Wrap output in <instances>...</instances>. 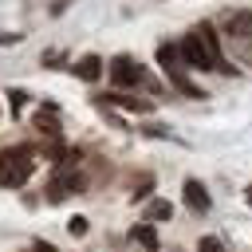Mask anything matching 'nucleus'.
<instances>
[{"label": "nucleus", "instance_id": "nucleus-1", "mask_svg": "<svg viewBox=\"0 0 252 252\" xmlns=\"http://www.w3.org/2000/svg\"><path fill=\"white\" fill-rule=\"evenodd\" d=\"M32 169H35V150L32 146H12V150L0 154V185L20 189L32 177Z\"/></svg>", "mask_w": 252, "mask_h": 252}, {"label": "nucleus", "instance_id": "nucleus-2", "mask_svg": "<svg viewBox=\"0 0 252 252\" xmlns=\"http://www.w3.org/2000/svg\"><path fill=\"white\" fill-rule=\"evenodd\" d=\"M158 63H161V71L169 75V83H173L181 94H189V98H205V91L185 75V59H181V51H177L173 43H161V47H158Z\"/></svg>", "mask_w": 252, "mask_h": 252}, {"label": "nucleus", "instance_id": "nucleus-3", "mask_svg": "<svg viewBox=\"0 0 252 252\" xmlns=\"http://www.w3.org/2000/svg\"><path fill=\"white\" fill-rule=\"evenodd\" d=\"M224 32H228V43L252 63V12H232L224 20Z\"/></svg>", "mask_w": 252, "mask_h": 252}, {"label": "nucleus", "instance_id": "nucleus-4", "mask_svg": "<svg viewBox=\"0 0 252 252\" xmlns=\"http://www.w3.org/2000/svg\"><path fill=\"white\" fill-rule=\"evenodd\" d=\"M177 51H181L185 67H197V71H217V67H213V55H209V47H205V39H201L197 32H189V35L177 43Z\"/></svg>", "mask_w": 252, "mask_h": 252}, {"label": "nucleus", "instance_id": "nucleus-5", "mask_svg": "<svg viewBox=\"0 0 252 252\" xmlns=\"http://www.w3.org/2000/svg\"><path fill=\"white\" fill-rule=\"evenodd\" d=\"M110 83H114V87H138V83H146V71H142L138 59L114 55V59H110Z\"/></svg>", "mask_w": 252, "mask_h": 252}, {"label": "nucleus", "instance_id": "nucleus-6", "mask_svg": "<svg viewBox=\"0 0 252 252\" xmlns=\"http://www.w3.org/2000/svg\"><path fill=\"white\" fill-rule=\"evenodd\" d=\"M83 189V177L71 169V165H63L55 177H51V185H47V197L51 201H63V197H71V193H79Z\"/></svg>", "mask_w": 252, "mask_h": 252}, {"label": "nucleus", "instance_id": "nucleus-7", "mask_svg": "<svg viewBox=\"0 0 252 252\" xmlns=\"http://www.w3.org/2000/svg\"><path fill=\"white\" fill-rule=\"evenodd\" d=\"M193 32L205 39V47H209V55H213V67H217V71H232L228 59H224V51H220V35H217V28H213V24H197Z\"/></svg>", "mask_w": 252, "mask_h": 252}, {"label": "nucleus", "instance_id": "nucleus-8", "mask_svg": "<svg viewBox=\"0 0 252 252\" xmlns=\"http://www.w3.org/2000/svg\"><path fill=\"white\" fill-rule=\"evenodd\" d=\"M185 205H189L193 213H209V193H205V185H201L197 177L185 181Z\"/></svg>", "mask_w": 252, "mask_h": 252}, {"label": "nucleus", "instance_id": "nucleus-9", "mask_svg": "<svg viewBox=\"0 0 252 252\" xmlns=\"http://www.w3.org/2000/svg\"><path fill=\"white\" fill-rule=\"evenodd\" d=\"M102 102H114V106H126V110H134V114H150V110H154V102H150V98H130V94H118V91H110V94H102Z\"/></svg>", "mask_w": 252, "mask_h": 252}, {"label": "nucleus", "instance_id": "nucleus-10", "mask_svg": "<svg viewBox=\"0 0 252 252\" xmlns=\"http://www.w3.org/2000/svg\"><path fill=\"white\" fill-rule=\"evenodd\" d=\"M75 75H79L83 83H94V79H102V59H98V55H83V59L75 63Z\"/></svg>", "mask_w": 252, "mask_h": 252}, {"label": "nucleus", "instance_id": "nucleus-11", "mask_svg": "<svg viewBox=\"0 0 252 252\" xmlns=\"http://www.w3.org/2000/svg\"><path fill=\"white\" fill-rule=\"evenodd\" d=\"M134 240L146 244V248H158V232H154V224H150V220H146V224H134Z\"/></svg>", "mask_w": 252, "mask_h": 252}, {"label": "nucleus", "instance_id": "nucleus-12", "mask_svg": "<svg viewBox=\"0 0 252 252\" xmlns=\"http://www.w3.org/2000/svg\"><path fill=\"white\" fill-rule=\"evenodd\" d=\"M169 213H173V205H169V201H150L146 220H169Z\"/></svg>", "mask_w": 252, "mask_h": 252}, {"label": "nucleus", "instance_id": "nucleus-13", "mask_svg": "<svg viewBox=\"0 0 252 252\" xmlns=\"http://www.w3.org/2000/svg\"><path fill=\"white\" fill-rule=\"evenodd\" d=\"M35 130H43V134H47V138H55V134H59V126H55V118H51V110H47V114H43V118H39V114H35Z\"/></svg>", "mask_w": 252, "mask_h": 252}, {"label": "nucleus", "instance_id": "nucleus-14", "mask_svg": "<svg viewBox=\"0 0 252 252\" xmlns=\"http://www.w3.org/2000/svg\"><path fill=\"white\" fill-rule=\"evenodd\" d=\"M197 252H224V244H220L217 236H205V240L197 244Z\"/></svg>", "mask_w": 252, "mask_h": 252}, {"label": "nucleus", "instance_id": "nucleus-15", "mask_svg": "<svg viewBox=\"0 0 252 252\" xmlns=\"http://www.w3.org/2000/svg\"><path fill=\"white\" fill-rule=\"evenodd\" d=\"M67 228H71L75 236H83V232H87V217H71V224H67Z\"/></svg>", "mask_w": 252, "mask_h": 252}, {"label": "nucleus", "instance_id": "nucleus-16", "mask_svg": "<svg viewBox=\"0 0 252 252\" xmlns=\"http://www.w3.org/2000/svg\"><path fill=\"white\" fill-rule=\"evenodd\" d=\"M35 252H51V244H35Z\"/></svg>", "mask_w": 252, "mask_h": 252}, {"label": "nucleus", "instance_id": "nucleus-17", "mask_svg": "<svg viewBox=\"0 0 252 252\" xmlns=\"http://www.w3.org/2000/svg\"><path fill=\"white\" fill-rule=\"evenodd\" d=\"M248 201H252V189H248Z\"/></svg>", "mask_w": 252, "mask_h": 252}]
</instances>
